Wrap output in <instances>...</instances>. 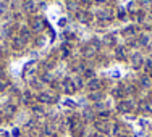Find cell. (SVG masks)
I'll return each instance as SVG.
<instances>
[{"label":"cell","mask_w":152,"mask_h":137,"mask_svg":"<svg viewBox=\"0 0 152 137\" xmlns=\"http://www.w3.org/2000/svg\"><path fill=\"white\" fill-rule=\"evenodd\" d=\"M131 63H133V68H141L144 65V58L141 53H133L131 57Z\"/></svg>","instance_id":"cell-5"},{"label":"cell","mask_w":152,"mask_h":137,"mask_svg":"<svg viewBox=\"0 0 152 137\" xmlns=\"http://www.w3.org/2000/svg\"><path fill=\"white\" fill-rule=\"evenodd\" d=\"M118 18H120V20H125V18H126V10L125 8L118 10Z\"/></svg>","instance_id":"cell-23"},{"label":"cell","mask_w":152,"mask_h":137,"mask_svg":"<svg viewBox=\"0 0 152 137\" xmlns=\"http://www.w3.org/2000/svg\"><path fill=\"white\" fill-rule=\"evenodd\" d=\"M20 37L26 42L28 39H31V31L28 29V28H21V36H20Z\"/></svg>","instance_id":"cell-15"},{"label":"cell","mask_w":152,"mask_h":137,"mask_svg":"<svg viewBox=\"0 0 152 137\" xmlns=\"http://www.w3.org/2000/svg\"><path fill=\"white\" fill-rule=\"evenodd\" d=\"M92 137H104V136H99V134H96V136H92Z\"/></svg>","instance_id":"cell-36"},{"label":"cell","mask_w":152,"mask_h":137,"mask_svg":"<svg viewBox=\"0 0 152 137\" xmlns=\"http://www.w3.org/2000/svg\"><path fill=\"white\" fill-rule=\"evenodd\" d=\"M31 86H32V87H41V81H37V79H32V81H31Z\"/></svg>","instance_id":"cell-28"},{"label":"cell","mask_w":152,"mask_h":137,"mask_svg":"<svg viewBox=\"0 0 152 137\" xmlns=\"http://www.w3.org/2000/svg\"><path fill=\"white\" fill-rule=\"evenodd\" d=\"M144 68H146L147 73H151V71H152V60H147L146 61V66H144Z\"/></svg>","instance_id":"cell-26"},{"label":"cell","mask_w":152,"mask_h":137,"mask_svg":"<svg viewBox=\"0 0 152 137\" xmlns=\"http://www.w3.org/2000/svg\"><path fill=\"white\" fill-rule=\"evenodd\" d=\"M61 87H63V92H65V94H68V95H71V94H75V92H76V87H75L73 79H71V78L63 79V84H61Z\"/></svg>","instance_id":"cell-2"},{"label":"cell","mask_w":152,"mask_h":137,"mask_svg":"<svg viewBox=\"0 0 152 137\" xmlns=\"http://www.w3.org/2000/svg\"><path fill=\"white\" fill-rule=\"evenodd\" d=\"M84 116H86V120H92V111H89V110H86V113H84Z\"/></svg>","instance_id":"cell-31"},{"label":"cell","mask_w":152,"mask_h":137,"mask_svg":"<svg viewBox=\"0 0 152 137\" xmlns=\"http://www.w3.org/2000/svg\"><path fill=\"white\" fill-rule=\"evenodd\" d=\"M141 110L147 111V113H152V103L151 102H144L142 105H141Z\"/></svg>","instance_id":"cell-20"},{"label":"cell","mask_w":152,"mask_h":137,"mask_svg":"<svg viewBox=\"0 0 152 137\" xmlns=\"http://www.w3.org/2000/svg\"><path fill=\"white\" fill-rule=\"evenodd\" d=\"M7 12V5L5 3H0V13H5Z\"/></svg>","instance_id":"cell-34"},{"label":"cell","mask_w":152,"mask_h":137,"mask_svg":"<svg viewBox=\"0 0 152 137\" xmlns=\"http://www.w3.org/2000/svg\"><path fill=\"white\" fill-rule=\"evenodd\" d=\"M68 55H70V45H68V44L61 45V57H63V58H66Z\"/></svg>","instance_id":"cell-21"},{"label":"cell","mask_w":152,"mask_h":137,"mask_svg":"<svg viewBox=\"0 0 152 137\" xmlns=\"http://www.w3.org/2000/svg\"><path fill=\"white\" fill-rule=\"evenodd\" d=\"M100 86H102V84H100V81H99V79H96V78L91 79V81L88 82V89H89L91 92H99Z\"/></svg>","instance_id":"cell-7"},{"label":"cell","mask_w":152,"mask_h":137,"mask_svg":"<svg viewBox=\"0 0 152 137\" xmlns=\"http://www.w3.org/2000/svg\"><path fill=\"white\" fill-rule=\"evenodd\" d=\"M0 121H2V118H0Z\"/></svg>","instance_id":"cell-38"},{"label":"cell","mask_w":152,"mask_h":137,"mask_svg":"<svg viewBox=\"0 0 152 137\" xmlns=\"http://www.w3.org/2000/svg\"><path fill=\"white\" fill-rule=\"evenodd\" d=\"M73 84H75L76 89H81V87H83V79H81V76H76V78L73 79Z\"/></svg>","instance_id":"cell-22"},{"label":"cell","mask_w":152,"mask_h":137,"mask_svg":"<svg viewBox=\"0 0 152 137\" xmlns=\"http://www.w3.org/2000/svg\"><path fill=\"white\" fill-rule=\"evenodd\" d=\"M117 108H118L120 113H128V111L133 110V102H129V100H123V102H120L117 105Z\"/></svg>","instance_id":"cell-3"},{"label":"cell","mask_w":152,"mask_h":137,"mask_svg":"<svg viewBox=\"0 0 152 137\" xmlns=\"http://www.w3.org/2000/svg\"><path fill=\"white\" fill-rule=\"evenodd\" d=\"M115 57H117L118 60H125L126 58V49L125 47H118V49L115 50Z\"/></svg>","instance_id":"cell-14"},{"label":"cell","mask_w":152,"mask_h":137,"mask_svg":"<svg viewBox=\"0 0 152 137\" xmlns=\"http://www.w3.org/2000/svg\"><path fill=\"white\" fill-rule=\"evenodd\" d=\"M96 128L99 129V131H102V132H108V124L105 121H104V123H97Z\"/></svg>","instance_id":"cell-19"},{"label":"cell","mask_w":152,"mask_h":137,"mask_svg":"<svg viewBox=\"0 0 152 137\" xmlns=\"http://www.w3.org/2000/svg\"><path fill=\"white\" fill-rule=\"evenodd\" d=\"M42 29H44V21L41 18L32 20V31H42Z\"/></svg>","instance_id":"cell-13"},{"label":"cell","mask_w":152,"mask_h":137,"mask_svg":"<svg viewBox=\"0 0 152 137\" xmlns=\"http://www.w3.org/2000/svg\"><path fill=\"white\" fill-rule=\"evenodd\" d=\"M99 49H100V41L92 39V41L84 47V55H86V57H92L96 52H99Z\"/></svg>","instance_id":"cell-1"},{"label":"cell","mask_w":152,"mask_h":137,"mask_svg":"<svg viewBox=\"0 0 152 137\" xmlns=\"http://www.w3.org/2000/svg\"><path fill=\"white\" fill-rule=\"evenodd\" d=\"M91 3V0H81V5H89Z\"/></svg>","instance_id":"cell-35"},{"label":"cell","mask_w":152,"mask_h":137,"mask_svg":"<svg viewBox=\"0 0 152 137\" xmlns=\"http://www.w3.org/2000/svg\"><path fill=\"white\" fill-rule=\"evenodd\" d=\"M37 100H39V102H41V103H52V95H50V94H47V92H41V94H39V95H37Z\"/></svg>","instance_id":"cell-10"},{"label":"cell","mask_w":152,"mask_h":137,"mask_svg":"<svg viewBox=\"0 0 152 137\" xmlns=\"http://www.w3.org/2000/svg\"><path fill=\"white\" fill-rule=\"evenodd\" d=\"M104 42H105L107 45H113L115 42H117V39H115V34H108L104 37Z\"/></svg>","instance_id":"cell-16"},{"label":"cell","mask_w":152,"mask_h":137,"mask_svg":"<svg viewBox=\"0 0 152 137\" xmlns=\"http://www.w3.org/2000/svg\"><path fill=\"white\" fill-rule=\"evenodd\" d=\"M13 111H15V107H13V105H8V107H7V111H5V113H7V115H12Z\"/></svg>","instance_id":"cell-30"},{"label":"cell","mask_w":152,"mask_h":137,"mask_svg":"<svg viewBox=\"0 0 152 137\" xmlns=\"http://www.w3.org/2000/svg\"><path fill=\"white\" fill-rule=\"evenodd\" d=\"M76 18H78L81 23H89L92 20V15L89 12H76Z\"/></svg>","instance_id":"cell-6"},{"label":"cell","mask_w":152,"mask_h":137,"mask_svg":"<svg viewBox=\"0 0 152 137\" xmlns=\"http://www.w3.org/2000/svg\"><path fill=\"white\" fill-rule=\"evenodd\" d=\"M12 49L13 50H21L24 49V41L21 37H13L12 39Z\"/></svg>","instance_id":"cell-8"},{"label":"cell","mask_w":152,"mask_h":137,"mask_svg":"<svg viewBox=\"0 0 152 137\" xmlns=\"http://www.w3.org/2000/svg\"><path fill=\"white\" fill-rule=\"evenodd\" d=\"M32 110H34V113H39V115H42V113H44V110H42L41 107H34Z\"/></svg>","instance_id":"cell-33"},{"label":"cell","mask_w":152,"mask_h":137,"mask_svg":"<svg viewBox=\"0 0 152 137\" xmlns=\"http://www.w3.org/2000/svg\"><path fill=\"white\" fill-rule=\"evenodd\" d=\"M23 8H24V13H32L36 10V3L32 2V0H26L24 5H23Z\"/></svg>","instance_id":"cell-12"},{"label":"cell","mask_w":152,"mask_h":137,"mask_svg":"<svg viewBox=\"0 0 152 137\" xmlns=\"http://www.w3.org/2000/svg\"><path fill=\"white\" fill-rule=\"evenodd\" d=\"M141 5H142V7H151L152 5V0H141Z\"/></svg>","instance_id":"cell-29"},{"label":"cell","mask_w":152,"mask_h":137,"mask_svg":"<svg viewBox=\"0 0 152 137\" xmlns=\"http://www.w3.org/2000/svg\"><path fill=\"white\" fill-rule=\"evenodd\" d=\"M136 31L137 29L134 26H129V28H125V29H123V34H125V36H134Z\"/></svg>","instance_id":"cell-18"},{"label":"cell","mask_w":152,"mask_h":137,"mask_svg":"<svg viewBox=\"0 0 152 137\" xmlns=\"http://www.w3.org/2000/svg\"><path fill=\"white\" fill-rule=\"evenodd\" d=\"M8 86V82H5V81H0V92H3V89Z\"/></svg>","instance_id":"cell-32"},{"label":"cell","mask_w":152,"mask_h":137,"mask_svg":"<svg viewBox=\"0 0 152 137\" xmlns=\"http://www.w3.org/2000/svg\"><path fill=\"white\" fill-rule=\"evenodd\" d=\"M89 99L91 100H102V91H99V92H91L89 94Z\"/></svg>","instance_id":"cell-17"},{"label":"cell","mask_w":152,"mask_h":137,"mask_svg":"<svg viewBox=\"0 0 152 137\" xmlns=\"http://www.w3.org/2000/svg\"><path fill=\"white\" fill-rule=\"evenodd\" d=\"M96 2H104V0H96Z\"/></svg>","instance_id":"cell-37"},{"label":"cell","mask_w":152,"mask_h":137,"mask_svg":"<svg viewBox=\"0 0 152 137\" xmlns=\"http://www.w3.org/2000/svg\"><path fill=\"white\" fill-rule=\"evenodd\" d=\"M97 16H99L100 20H105V21L113 20V13H112L110 10H100V12H97Z\"/></svg>","instance_id":"cell-9"},{"label":"cell","mask_w":152,"mask_h":137,"mask_svg":"<svg viewBox=\"0 0 152 137\" xmlns=\"http://www.w3.org/2000/svg\"><path fill=\"white\" fill-rule=\"evenodd\" d=\"M147 44H149V37H147L146 34L137 36V39H136V45H139V47H146Z\"/></svg>","instance_id":"cell-11"},{"label":"cell","mask_w":152,"mask_h":137,"mask_svg":"<svg viewBox=\"0 0 152 137\" xmlns=\"http://www.w3.org/2000/svg\"><path fill=\"white\" fill-rule=\"evenodd\" d=\"M112 94H113L115 97H123V95H125V92H121V89H113V92H112Z\"/></svg>","instance_id":"cell-25"},{"label":"cell","mask_w":152,"mask_h":137,"mask_svg":"<svg viewBox=\"0 0 152 137\" xmlns=\"http://www.w3.org/2000/svg\"><path fill=\"white\" fill-rule=\"evenodd\" d=\"M139 86L142 89H151L152 87V79L149 74H142V76L139 78Z\"/></svg>","instance_id":"cell-4"},{"label":"cell","mask_w":152,"mask_h":137,"mask_svg":"<svg viewBox=\"0 0 152 137\" xmlns=\"http://www.w3.org/2000/svg\"><path fill=\"white\" fill-rule=\"evenodd\" d=\"M84 76H86V78H91V79H94V71H92V70H86Z\"/></svg>","instance_id":"cell-27"},{"label":"cell","mask_w":152,"mask_h":137,"mask_svg":"<svg viewBox=\"0 0 152 137\" xmlns=\"http://www.w3.org/2000/svg\"><path fill=\"white\" fill-rule=\"evenodd\" d=\"M42 81H44V82H50V81H52V76H50V74L49 73H44V74H42Z\"/></svg>","instance_id":"cell-24"}]
</instances>
